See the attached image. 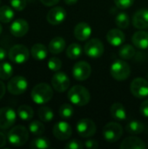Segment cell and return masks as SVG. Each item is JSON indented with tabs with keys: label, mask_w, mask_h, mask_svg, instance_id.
Listing matches in <instances>:
<instances>
[{
	"label": "cell",
	"mask_w": 148,
	"mask_h": 149,
	"mask_svg": "<svg viewBox=\"0 0 148 149\" xmlns=\"http://www.w3.org/2000/svg\"><path fill=\"white\" fill-rule=\"evenodd\" d=\"M40 1H41V3H42L44 5L51 7V6L56 5L60 0H40Z\"/></svg>",
	"instance_id": "obj_42"
},
{
	"label": "cell",
	"mask_w": 148,
	"mask_h": 149,
	"mask_svg": "<svg viewBox=\"0 0 148 149\" xmlns=\"http://www.w3.org/2000/svg\"><path fill=\"white\" fill-rule=\"evenodd\" d=\"M38 117L43 122H51L54 118L52 110L48 107H41L38 111Z\"/></svg>",
	"instance_id": "obj_31"
},
{
	"label": "cell",
	"mask_w": 148,
	"mask_h": 149,
	"mask_svg": "<svg viewBox=\"0 0 148 149\" xmlns=\"http://www.w3.org/2000/svg\"><path fill=\"white\" fill-rule=\"evenodd\" d=\"M11 7L18 11L23 10L26 7V0H10Z\"/></svg>",
	"instance_id": "obj_37"
},
{
	"label": "cell",
	"mask_w": 148,
	"mask_h": 149,
	"mask_svg": "<svg viewBox=\"0 0 148 149\" xmlns=\"http://www.w3.org/2000/svg\"><path fill=\"white\" fill-rule=\"evenodd\" d=\"M106 39L111 45L118 47L121 46L124 44L126 40V36L124 32L120 29H111L106 33Z\"/></svg>",
	"instance_id": "obj_19"
},
{
	"label": "cell",
	"mask_w": 148,
	"mask_h": 149,
	"mask_svg": "<svg viewBox=\"0 0 148 149\" xmlns=\"http://www.w3.org/2000/svg\"><path fill=\"white\" fill-rule=\"evenodd\" d=\"M133 24L135 28L145 30L148 28V9L138 10L133 17Z\"/></svg>",
	"instance_id": "obj_16"
},
{
	"label": "cell",
	"mask_w": 148,
	"mask_h": 149,
	"mask_svg": "<svg viewBox=\"0 0 148 149\" xmlns=\"http://www.w3.org/2000/svg\"><path fill=\"white\" fill-rule=\"evenodd\" d=\"M115 24L120 29H126L128 27L130 24L129 17L126 12H120L117 15L115 18Z\"/></svg>",
	"instance_id": "obj_34"
},
{
	"label": "cell",
	"mask_w": 148,
	"mask_h": 149,
	"mask_svg": "<svg viewBox=\"0 0 148 149\" xmlns=\"http://www.w3.org/2000/svg\"><path fill=\"white\" fill-rule=\"evenodd\" d=\"M126 130L130 134L136 135L141 134L145 130V125L139 120H131L126 124Z\"/></svg>",
	"instance_id": "obj_26"
},
{
	"label": "cell",
	"mask_w": 148,
	"mask_h": 149,
	"mask_svg": "<svg viewBox=\"0 0 148 149\" xmlns=\"http://www.w3.org/2000/svg\"><path fill=\"white\" fill-rule=\"evenodd\" d=\"M121 149H145L147 148L146 143L136 136L126 137L120 144Z\"/></svg>",
	"instance_id": "obj_20"
},
{
	"label": "cell",
	"mask_w": 148,
	"mask_h": 149,
	"mask_svg": "<svg viewBox=\"0 0 148 149\" xmlns=\"http://www.w3.org/2000/svg\"><path fill=\"white\" fill-rule=\"evenodd\" d=\"M28 87V82L23 76H15L11 78L8 84L7 89L13 95H21L24 93Z\"/></svg>",
	"instance_id": "obj_8"
},
{
	"label": "cell",
	"mask_w": 148,
	"mask_h": 149,
	"mask_svg": "<svg viewBox=\"0 0 148 149\" xmlns=\"http://www.w3.org/2000/svg\"><path fill=\"white\" fill-rule=\"evenodd\" d=\"M104 45L99 38H92L86 42L84 47L85 53L92 58H99L104 53Z\"/></svg>",
	"instance_id": "obj_7"
},
{
	"label": "cell",
	"mask_w": 148,
	"mask_h": 149,
	"mask_svg": "<svg viewBox=\"0 0 148 149\" xmlns=\"http://www.w3.org/2000/svg\"><path fill=\"white\" fill-rule=\"evenodd\" d=\"M17 113L19 117L20 120L24 121H28L31 120L33 116H34V111L33 109L28 106V105H22L17 108Z\"/></svg>",
	"instance_id": "obj_25"
},
{
	"label": "cell",
	"mask_w": 148,
	"mask_h": 149,
	"mask_svg": "<svg viewBox=\"0 0 148 149\" xmlns=\"http://www.w3.org/2000/svg\"><path fill=\"white\" fill-rule=\"evenodd\" d=\"M14 9L8 5H3L0 7V22L1 23H10L14 17Z\"/></svg>",
	"instance_id": "obj_27"
},
{
	"label": "cell",
	"mask_w": 148,
	"mask_h": 149,
	"mask_svg": "<svg viewBox=\"0 0 148 149\" xmlns=\"http://www.w3.org/2000/svg\"><path fill=\"white\" fill-rule=\"evenodd\" d=\"M147 79H148V72H147Z\"/></svg>",
	"instance_id": "obj_48"
},
{
	"label": "cell",
	"mask_w": 148,
	"mask_h": 149,
	"mask_svg": "<svg viewBox=\"0 0 148 149\" xmlns=\"http://www.w3.org/2000/svg\"><path fill=\"white\" fill-rule=\"evenodd\" d=\"M2 32H3V25H2V24L0 23V35H1Z\"/></svg>",
	"instance_id": "obj_47"
},
{
	"label": "cell",
	"mask_w": 148,
	"mask_h": 149,
	"mask_svg": "<svg viewBox=\"0 0 148 149\" xmlns=\"http://www.w3.org/2000/svg\"><path fill=\"white\" fill-rule=\"evenodd\" d=\"M67 97L73 105L79 107L87 105L91 100V94L89 91L83 86H72L69 90Z\"/></svg>",
	"instance_id": "obj_2"
},
{
	"label": "cell",
	"mask_w": 148,
	"mask_h": 149,
	"mask_svg": "<svg viewBox=\"0 0 148 149\" xmlns=\"http://www.w3.org/2000/svg\"><path fill=\"white\" fill-rule=\"evenodd\" d=\"M123 135V127L120 123L109 122L103 128V137L108 143L118 141Z\"/></svg>",
	"instance_id": "obj_5"
},
{
	"label": "cell",
	"mask_w": 148,
	"mask_h": 149,
	"mask_svg": "<svg viewBox=\"0 0 148 149\" xmlns=\"http://www.w3.org/2000/svg\"><path fill=\"white\" fill-rule=\"evenodd\" d=\"M65 3L68 5H72V4H75L79 0H64Z\"/></svg>",
	"instance_id": "obj_46"
},
{
	"label": "cell",
	"mask_w": 148,
	"mask_h": 149,
	"mask_svg": "<svg viewBox=\"0 0 148 149\" xmlns=\"http://www.w3.org/2000/svg\"><path fill=\"white\" fill-rule=\"evenodd\" d=\"M112 117L118 121H123L126 120V110L125 107L119 102H116L111 106L110 108Z\"/></svg>",
	"instance_id": "obj_22"
},
{
	"label": "cell",
	"mask_w": 148,
	"mask_h": 149,
	"mask_svg": "<svg viewBox=\"0 0 148 149\" xmlns=\"http://www.w3.org/2000/svg\"><path fill=\"white\" fill-rule=\"evenodd\" d=\"M5 90H6V87H5V85L4 83L0 80V100L4 96L5 94Z\"/></svg>",
	"instance_id": "obj_44"
},
{
	"label": "cell",
	"mask_w": 148,
	"mask_h": 149,
	"mask_svg": "<svg viewBox=\"0 0 148 149\" xmlns=\"http://www.w3.org/2000/svg\"><path fill=\"white\" fill-rule=\"evenodd\" d=\"M31 56L36 60H44L48 54V50L46 46L43 44L38 43L32 45L31 49Z\"/></svg>",
	"instance_id": "obj_24"
},
{
	"label": "cell",
	"mask_w": 148,
	"mask_h": 149,
	"mask_svg": "<svg viewBox=\"0 0 148 149\" xmlns=\"http://www.w3.org/2000/svg\"><path fill=\"white\" fill-rule=\"evenodd\" d=\"M5 58H6V51L0 47V62L4 60Z\"/></svg>",
	"instance_id": "obj_45"
},
{
	"label": "cell",
	"mask_w": 148,
	"mask_h": 149,
	"mask_svg": "<svg viewBox=\"0 0 148 149\" xmlns=\"http://www.w3.org/2000/svg\"><path fill=\"white\" fill-rule=\"evenodd\" d=\"M71 85V81L66 73L63 72H57L51 79V86L53 89L58 93L65 92Z\"/></svg>",
	"instance_id": "obj_12"
},
{
	"label": "cell",
	"mask_w": 148,
	"mask_h": 149,
	"mask_svg": "<svg viewBox=\"0 0 148 149\" xmlns=\"http://www.w3.org/2000/svg\"><path fill=\"white\" fill-rule=\"evenodd\" d=\"M51 147V143L48 139L41 136H38L30 143V148L32 149H46Z\"/></svg>",
	"instance_id": "obj_30"
},
{
	"label": "cell",
	"mask_w": 148,
	"mask_h": 149,
	"mask_svg": "<svg viewBox=\"0 0 148 149\" xmlns=\"http://www.w3.org/2000/svg\"><path fill=\"white\" fill-rule=\"evenodd\" d=\"M65 48V40L62 37L53 38L48 45L49 52L52 54H59L64 52Z\"/></svg>",
	"instance_id": "obj_23"
},
{
	"label": "cell",
	"mask_w": 148,
	"mask_h": 149,
	"mask_svg": "<svg viewBox=\"0 0 148 149\" xmlns=\"http://www.w3.org/2000/svg\"><path fill=\"white\" fill-rule=\"evenodd\" d=\"M8 57L15 64H24L29 59L30 52L24 45H15L10 49Z\"/></svg>",
	"instance_id": "obj_6"
},
{
	"label": "cell",
	"mask_w": 148,
	"mask_h": 149,
	"mask_svg": "<svg viewBox=\"0 0 148 149\" xmlns=\"http://www.w3.org/2000/svg\"><path fill=\"white\" fill-rule=\"evenodd\" d=\"M17 114L14 109L10 107L0 108V128L8 129L11 127L16 122Z\"/></svg>",
	"instance_id": "obj_10"
},
{
	"label": "cell",
	"mask_w": 148,
	"mask_h": 149,
	"mask_svg": "<svg viewBox=\"0 0 148 149\" xmlns=\"http://www.w3.org/2000/svg\"><path fill=\"white\" fill-rule=\"evenodd\" d=\"M134 3V0H114V3L117 8L120 10H126L131 7Z\"/></svg>",
	"instance_id": "obj_38"
},
{
	"label": "cell",
	"mask_w": 148,
	"mask_h": 149,
	"mask_svg": "<svg viewBox=\"0 0 148 149\" xmlns=\"http://www.w3.org/2000/svg\"><path fill=\"white\" fill-rule=\"evenodd\" d=\"M84 148V145L82 144L81 141L78 140H72L69 142L66 143L65 146V149H82Z\"/></svg>",
	"instance_id": "obj_39"
},
{
	"label": "cell",
	"mask_w": 148,
	"mask_h": 149,
	"mask_svg": "<svg viewBox=\"0 0 148 149\" xmlns=\"http://www.w3.org/2000/svg\"><path fill=\"white\" fill-rule=\"evenodd\" d=\"M44 126L41 121L33 120L29 124V131L35 136H41L44 133Z\"/></svg>",
	"instance_id": "obj_33"
},
{
	"label": "cell",
	"mask_w": 148,
	"mask_h": 149,
	"mask_svg": "<svg viewBox=\"0 0 148 149\" xmlns=\"http://www.w3.org/2000/svg\"><path fill=\"white\" fill-rule=\"evenodd\" d=\"M110 72L114 79L118 81H124L129 78L131 74V68L129 64L126 61L117 59L111 65Z\"/></svg>",
	"instance_id": "obj_4"
},
{
	"label": "cell",
	"mask_w": 148,
	"mask_h": 149,
	"mask_svg": "<svg viewBox=\"0 0 148 149\" xmlns=\"http://www.w3.org/2000/svg\"><path fill=\"white\" fill-rule=\"evenodd\" d=\"M135 48L129 44L122 45L119 51V55L123 59H131L135 55Z\"/></svg>",
	"instance_id": "obj_29"
},
{
	"label": "cell",
	"mask_w": 148,
	"mask_h": 149,
	"mask_svg": "<svg viewBox=\"0 0 148 149\" xmlns=\"http://www.w3.org/2000/svg\"><path fill=\"white\" fill-rule=\"evenodd\" d=\"M52 133L55 138H57L58 140L66 141L71 137L72 130L69 123L65 121H58L54 125Z\"/></svg>",
	"instance_id": "obj_14"
},
{
	"label": "cell",
	"mask_w": 148,
	"mask_h": 149,
	"mask_svg": "<svg viewBox=\"0 0 148 149\" xmlns=\"http://www.w3.org/2000/svg\"><path fill=\"white\" fill-rule=\"evenodd\" d=\"M85 147L88 149H96L99 148V143L95 140H88L85 141Z\"/></svg>",
	"instance_id": "obj_41"
},
{
	"label": "cell",
	"mask_w": 148,
	"mask_h": 149,
	"mask_svg": "<svg viewBox=\"0 0 148 149\" xmlns=\"http://www.w3.org/2000/svg\"><path fill=\"white\" fill-rule=\"evenodd\" d=\"M66 17V11L61 6H55L51 8L46 16V19L49 24L52 25H58L62 24Z\"/></svg>",
	"instance_id": "obj_15"
},
{
	"label": "cell",
	"mask_w": 148,
	"mask_h": 149,
	"mask_svg": "<svg viewBox=\"0 0 148 149\" xmlns=\"http://www.w3.org/2000/svg\"><path fill=\"white\" fill-rule=\"evenodd\" d=\"M79 135L82 138H89L95 134L97 127L93 120L90 119H81L76 125Z\"/></svg>",
	"instance_id": "obj_9"
},
{
	"label": "cell",
	"mask_w": 148,
	"mask_h": 149,
	"mask_svg": "<svg viewBox=\"0 0 148 149\" xmlns=\"http://www.w3.org/2000/svg\"><path fill=\"white\" fill-rule=\"evenodd\" d=\"M130 89L133 95L136 98H146L148 96V81L143 78H136L132 81Z\"/></svg>",
	"instance_id": "obj_11"
},
{
	"label": "cell",
	"mask_w": 148,
	"mask_h": 149,
	"mask_svg": "<svg viewBox=\"0 0 148 149\" xmlns=\"http://www.w3.org/2000/svg\"><path fill=\"white\" fill-rule=\"evenodd\" d=\"M0 3H1V0H0Z\"/></svg>",
	"instance_id": "obj_49"
},
{
	"label": "cell",
	"mask_w": 148,
	"mask_h": 149,
	"mask_svg": "<svg viewBox=\"0 0 148 149\" xmlns=\"http://www.w3.org/2000/svg\"><path fill=\"white\" fill-rule=\"evenodd\" d=\"M62 67V62L59 58L52 57L48 60V68L52 72H58Z\"/></svg>",
	"instance_id": "obj_36"
},
{
	"label": "cell",
	"mask_w": 148,
	"mask_h": 149,
	"mask_svg": "<svg viewBox=\"0 0 148 149\" xmlns=\"http://www.w3.org/2000/svg\"><path fill=\"white\" fill-rule=\"evenodd\" d=\"M92 73V68L86 61L77 62L72 68V75L79 81L86 80Z\"/></svg>",
	"instance_id": "obj_13"
},
{
	"label": "cell",
	"mask_w": 148,
	"mask_h": 149,
	"mask_svg": "<svg viewBox=\"0 0 148 149\" xmlns=\"http://www.w3.org/2000/svg\"><path fill=\"white\" fill-rule=\"evenodd\" d=\"M29 31V24L28 22L24 19L18 18L12 22L10 27V33L17 38L24 36Z\"/></svg>",
	"instance_id": "obj_17"
},
{
	"label": "cell",
	"mask_w": 148,
	"mask_h": 149,
	"mask_svg": "<svg viewBox=\"0 0 148 149\" xmlns=\"http://www.w3.org/2000/svg\"><path fill=\"white\" fill-rule=\"evenodd\" d=\"M13 73V67L9 62L0 63V79L6 80L9 79Z\"/></svg>",
	"instance_id": "obj_32"
},
{
	"label": "cell",
	"mask_w": 148,
	"mask_h": 149,
	"mask_svg": "<svg viewBox=\"0 0 148 149\" xmlns=\"http://www.w3.org/2000/svg\"><path fill=\"white\" fill-rule=\"evenodd\" d=\"M140 112L144 116L148 118V100H144L140 107Z\"/></svg>",
	"instance_id": "obj_40"
},
{
	"label": "cell",
	"mask_w": 148,
	"mask_h": 149,
	"mask_svg": "<svg viewBox=\"0 0 148 149\" xmlns=\"http://www.w3.org/2000/svg\"><path fill=\"white\" fill-rule=\"evenodd\" d=\"M7 140H8V139H7L6 135H5L3 133L0 132V148H3V147L6 145V141H7Z\"/></svg>",
	"instance_id": "obj_43"
},
{
	"label": "cell",
	"mask_w": 148,
	"mask_h": 149,
	"mask_svg": "<svg viewBox=\"0 0 148 149\" xmlns=\"http://www.w3.org/2000/svg\"><path fill=\"white\" fill-rule=\"evenodd\" d=\"M83 50L80 45L73 43L70 45L66 49V55L71 59H77L82 55Z\"/></svg>",
	"instance_id": "obj_28"
},
{
	"label": "cell",
	"mask_w": 148,
	"mask_h": 149,
	"mask_svg": "<svg viewBox=\"0 0 148 149\" xmlns=\"http://www.w3.org/2000/svg\"><path fill=\"white\" fill-rule=\"evenodd\" d=\"M133 45L139 49L145 50L148 48V32L145 31H136L132 38Z\"/></svg>",
	"instance_id": "obj_21"
},
{
	"label": "cell",
	"mask_w": 148,
	"mask_h": 149,
	"mask_svg": "<svg viewBox=\"0 0 148 149\" xmlns=\"http://www.w3.org/2000/svg\"><path fill=\"white\" fill-rule=\"evenodd\" d=\"M29 132L30 131L24 126H16L8 132V141L15 147L24 146L29 139Z\"/></svg>",
	"instance_id": "obj_3"
},
{
	"label": "cell",
	"mask_w": 148,
	"mask_h": 149,
	"mask_svg": "<svg viewBox=\"0 0 148 149\" xmlns=\"http://www.w3.org/2000/svg\"><path fill=\"white\" fill-rule=\"evenodd\" d=\"M92 27L89 24L85 22H80L79 23L75 28H74V36L75 38L79 41H85L89 39V38L92 35Z\"/></svg>",
	"instance_id": "obj_18"
},
{
	"label": "cell",
	"mask_w": 148,
	"mask_h": 149,
	"mask_svg": "<svg viewBox=\"0 0 148 149\" xmlns=\"http://www.w3.org/2000/svg\"><path fill=\"white\" fill-rule=\"evenodd\" d=\"M32 100L38 105H44L49 102L53 97V90L50 85L46 83H39L31 90V93Z\"/></svg>",
	"instance_id": "obj_1"
},
{
	"label": "cell",
	"mask_w": 148,
	"mask_h": 149,
	"mask_svg": "<svg viewBox=\"0 0 148 149\" xmlns=\"http://www.w3.org/2000/svg\"><path fill=\"white\" fill-rule=\"evenodd\" d=\"M73 113H74V109H73L72 106L71 104H67V103L61 105L58 109L59 116L63 119L71 118L73 115Z\"/></svg>",
	"instance_id": "obj_35"
}]
</instances>
